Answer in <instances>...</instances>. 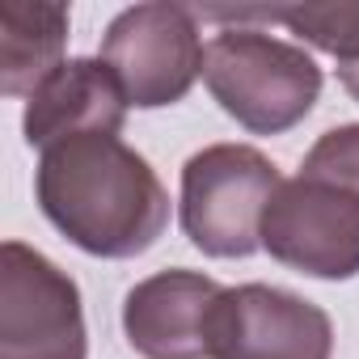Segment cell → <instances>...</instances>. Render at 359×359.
Listing matches in <instances>:
<instances>
[{
  "label": "cell",
  "instance_id": "ba28073f",
  "mask_svg": "<svg viewBox=\"0 0 359 359\" xmlns=\"http://www.w3.org/2000/svg\"><path fill=\"white\" fill-rule=\"evenodd\" d=\"M224 287L195 271H161L123 300L127 342L144 359H208V313Z\"/></svg>",
  "mask_w": 359,
  "mask_h": 359
},
{
  "label": "cell",
  "instance_id": "5b68a950",
  "mask_svg": "<svg viewBox=\"0 0 359 359\" xmlns=\"http://www.w3.org/2000/svg\"><path fill=\"white\" fill-rule=\"evenodd\" d=\"M195 18L187 5H135L106 26L102 64L118 76L131 106H173L203 76L208 47L199 43Z\"/></svg>",
  "mask_w": 359,
  "mask_h": 359
},
{
  "label": "cell",
  "instance_id": "277c9868",
  "mask_svg": "<svg viewBox=\"0 0 359 359\" xmlns=\"http://www.w3.org/2000/svg\"><path fill=\"white\" fill-rule=\"evenodd\" d=\"M279 187V169L258 148L212 144L182 169V233L208 258H250Z\"/></svg>",
  "mask_w": 359,
  "mask_h": 359
},
{
  "label": "cell",
  "instance_id": "52a82bcc",
  "mask_svg": "<svg viewBox=\"0 0 359 359\" xmlns=\"http://www.w3.org/2000/svg\"><path fill=\"white\" fill-rule=\"evenodd\" d=\"M330 351L325 309L271 283L224 287L208 313V359H330Z\"/></svg>",
  "mask_w": 359,
  "mask_h": 359
},
{
  "label": "cell",
  "instance_id": "7a4b0ae2",
  "mask_svg": "<svg viewBox=\"0 0 359 359\" xmlns=\"http://www.w3.org/2000/svg\"><path fill=\"white\" fill-rule=\"evenodd\" d=\"M262 245L313 279L359 275V123L334 127L309 148L300 173L266 208Z\"/></svg>",
  "mask_w": 359,
  "mask_h": 359
},
{
  "label": "cell",
  "instance_id": "9c48e42d",
  "mask_svg": "<svg viewBox=\"0 0 359 359\" xmlns=\"http://www.w3.org/2000/svg\"><path fill=\"white\" fill-rule=\"evenodd\" d=\"M127 106L118 76L102 60H68L30 93L22 131L39 152L76 135H118Z\"/></svg>",
  "mask_w": 359,
  "mask_h": 359
},
{
  "label": "cell",
  "instance_id": "7c38bea8",
  "mask_svg": "<svg viewBox=\"0 0 359 359\" xmlns=\"http://www.w3.org/2000/svg\"><path fill=\"white\" fill-rule=\"evenodd\" d=\"M338 81H342V89L359 102V60H355V64H342V68H338Z\"/></svg>",
  "mask_w": 359,
  "mask_h": 359
},
{
  "label": "cell",
  "instance_id": "30bf717a",
  "mask_svg": "<svg viewBox=\"0 0 359 359\" xmlns=\"http://www.w3.org/2000/svg\"><path fill=\"white\" fill-rule=\"evenodd\" d=\"M68 9L43 0H5L0 5V93L30 97L64 60Z\"/></svg>",
  "mask_w": 359,
  "mask_h": 359
},
{
  "label": "cell",
  "instance_id": "8fae6325",
  "mask_svg": "<svg viewBox=\"0 0 359 359\" xmlns=\"http://www.w3.org/2000/svg\"><path fill=\"white\" fill-rule=\"evenodd\" d=\"M271 22H283L292 34L313 43L317 51L334 55V64L359 60V5H300V9H271Z\"/></svg>",
  "mask_w": 359,
  "mask_h": 359
},
{
  "label": "cell",
  "instance_id": "3957f363",
  "mask_svg": "<svg viewBox=\"0 0 359 359\" xmlns=\"http://www.w3.org/2000/svg\"><path fill=\"white\" fill-rule=\"evenodd\" d=\"M203 81L220 110L254 135L296 127L321 97V68L304 47L241 26L208 43Z\"/></svg>",
  "mask_w": 359,
  "mask_h": 359
},
{
  "label": "cell",
  "instance_id": "6da1fadb",
  "mask_svg": "<svg viewBox=\"0 0 359 359\" xmlns=\"http://www.w3.org/2000/svg\"><path fill=\"white\" fill-rule=\"evenodd\" d=\"M43 216L93 258H135L169 224V195L152 165L118 135H76L39 161Z\"/></svg>",
  "mask_w": 359,
  "mask_h": 359
},
{
  "label": "cell",
  "instance_id": "8992f818",
  "mask_svg": "<svg viewBox=\"0 0 359 359\" xmlns=\"http://www.w3.org/2000/svg\"><path fill=\"white\" fill-rule=\"evenodd\" d=\"M76 283L22 241L0 245V359H85Z\"/></svg>",
  "mask_w": 359,
  "mask_h": 359
}]
</instances>
